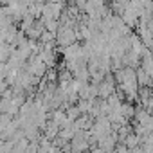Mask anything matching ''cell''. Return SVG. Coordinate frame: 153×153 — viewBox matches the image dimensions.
I'll return each instance as SVG.
<instances>
[{"label":"cell","mask_w":153,"mask_h":153,"mask_svg":"<svg viewBox=\"0 0 153 153\" xmlns=\"http://www.w3.org/2000/svg\"><path fill=\"white\" fill-rule=\"evenodd\" d=\"M56 153H63V151H59V149H58V151H56Z\"/></svg>","instance_id":"4"},{"label":"cell","mask_w":153,"mask_h":153,"mask_svg":"<svg viewBox=\"0 0 153 153\" xmlns=\"http://www.w3.org/2000/svg\"><path fill=\"white\" fill-rule=\"evenodd\" d=\"M121 114L128 119V117H133L135 115V108H133V105L131 103H123V106H121Z\"/></svg>","instance_id":"3"},{"label":"cell","mask_w":153,"mask_h":153,"mask_svg":"<svg viewBox=\"0 0 153 153\" xmlns=\"http://www.w3.org/2000/svg\"><path fill=\"white\" fill-rule=\"evenodd\" d=\"M115 142H117V133L115 135H106L105 139H101L99 140V148H103V149H106V151H110V149H114L115 148Z\"/></svg>","instance_id":"2"},{"label":"cell","mask_w":153,"mask_h":153,"mask_svg":"<svg viewBox=\"0 0 153 153\" xmlns=\"http://www.w3.org/2000/svg\"><path fill=\"white\" fill-rule=\"evenodd\" d=\"M137 81H139V87H148L153 83V78L140 67V68H137Z\"/></svg>","instance_id":"1"}]
</instances>
